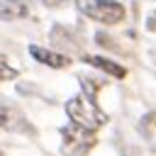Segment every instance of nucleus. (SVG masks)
<instances>
[{
    "label": "nucleus",
    "mask_w": 156,
    "mask_h": 156,
    "mask_svg": "<svg viewBox=\"0 0 156 156\" xmlns=\"http://www.w3.org/2000/svg\"><path fill=\"white\" fill-rule=\"evenodd\" d=\"M39 2H41L44 7H58V5L63 2V0H39Z\"/></svg>",
    "instance_id": "obj_12"
},
{
    "label": "nucleus",
    "mask_w": 156,
    "mask_h": 156,
    "mask_svg": "<svg viewBox=\"0 0 156 156\" xmlns=\"http://www.w3.org/2000/svg\"><path fill=\"white\" fill-rule=\"evenodd\" d=\"M0 129L2 132H32L24 115L12 102H5V100H0Z\"/></svg>",
    "instance_id": "obj_4"
},
{
    "label": "nucleus",
    "mask_w": 156,
    "mask_h": 156,
    "mask_svg": "<svg viewBox=\"0 0 156 156\" xmlns=\"http://www.w3.org/2000/svg\"><path fill=\"white\" fill-rule=\"evenodd\" d=\"M76 5L85 17L95 20L100 24H117L127 15L124 5H119L115 0H76Z\"/></svg>",
    "instance_id": "obj_3"
},
{
    "label": "nucleus",
    "mask_w": 156,
    "mask_h": 156,
    "mask_svg": "<svg viewBox=\"0 0 156 156\" xmlns=\"http://www.w3.org/2000/svg\"><path fill=\"white\" fill-rule=\"evenodd\" d=\"M0 156H2V154H0Z\"/></svg>",
    "instance_id": "obj_13"
},
{
    "label": "nucleus",
    "mask_w": 156,
    "mask_h": 156,
    "mask_svg": "<svg viewBox=\"0 0 156 156\" xmlns=\"http://www.w3.org/2000/svg\"><path fill=\"white\" fill-rule=\"evenodd\" d=\"M78 83H80V88H83V95H88V98H93V100H95L98 90L102 88V80H95V78H78Z\"/></svg>",
    "instance_id": "obj_9"
},
{
    "label": "nucleus",
    "mask_w": 156,
    "mask_h": 156,
    "mask_svg": "<svg viewBox=\"0 0 156 156\" xmlns=\"http://www.w3.org/2000/svg\"><path fill=\"white\" fill-rule=\"evenodd\" d=\"M146 29L149 32H156V10L149 15V20H146Z\"/></svg>",
    "instance_id": "obj_11"
},
{
    "label": "nucleus",
    "mask_w": 156,
    "mask_h": 156,
    "mask_svg": "<svg viewBox=\"0 0 156 156\" xmlns=\"http://www.w3.org/2000/svg\"><path fill=\"white\" fill-rule=\"evenodd\" d=\"M83 61L85 63H90L93 68H100V71H105L107 76H112V78H124L127 76V68L124 66H119L117 61H112V58H105V56H90V54H85L83 56Z\"/></svg>",
    "instance_id": "obj_7"
},
{
    "label": "nucleus",
    "mask_w": 156,
    "mask_h": 156,
    "mask_svg": "<svg viewBox=\"0 0 156 156\" xmlns=\"http://www.w3.org/2000/svg\"><path fill=\"white\" fill-rule=\"evenodd\" d=\"M15 78H17V71L10 66L5 56H0V80H15Z\"/></svg>",
    "instance_id": "obj_10"
},
{
    "label": "nucleus",
    "mask_w": 156,
    "mask_h": 156,
    "mask_svg": "<svg viewBox=\"0 0 156 156\" xmlns=\"http://www.w3.org/2000/svg\"><path fill=\"white\" fill-rule=\"evenodd\" d=\"M61 136H63V141H61L63 156H88L93 151V146L98 144L95 132H88V129H83L73 122L61 129Z\"/></svg>",
    "instance_id": "obj_2"
},
{
    "label": "nucleus",
    "mask_w": 156,
    "mask_h": 156,
    "mask_svg": "<svg viewBox=\"0 0 156 156\" xmlns=\"http://www.w3.org/2000/svg\"><path fill=\"white\" fill-rule=\"evenodd\" d=\"M66 115L71 117L73 124L88 129V132H98L100 127L107 124V115L95 105L93 98L88 95H76L66 102Z\"/></svg>",
    "instance_id": "obj_1"
},
{
    "label": "nucleus",
    "mask_w": 156,
    "mask_h": 156,
    "mask_svg": "<svg viewBox=\"0 0 156 156\" xmlns=\"http://www.w3.org/2000/svg\"><path fill=\"white\" fill-rule=\"evenodd\" d=\"M141 132H144L146 141L151 144V149H156V112H149L141 119Z\"/></svg>",
    "instance_id": "obj_8"
},
{
    "label": "nucleus",
    "mask_w": 156,
    "mask_h": 156,
    "mask_svg": "<svg viewBox=\"0 0 156 156\" xmlns=\"http://www.w3.org/2000/svg\"><path fill=\"white\" fill-rule=\"evenodd\" d=\"M29 54H32L34 61H39V63H44V66H49V68H68V66H71V58H68V56L56 54V51H51V49H41V46H37V44H29Z\"/></svg>",
    "instance_id": "obj_5"
},
{
    "label": "nucleus",
    "mask_w": 156,
    "mask_h": 156,
    "mask_svg": "<svg viewBox=\"0 0 156 156\" xmlns=\"http://www.w3.org/2000/svg\"><path fill=\"white\" fill-rule=\"evenodd\" d=\"M27 15H29V2L27 0H0V20L2 22L22 20Z\"/></svg>",
    "instance_id": "obj_6"
}]
</instances>
